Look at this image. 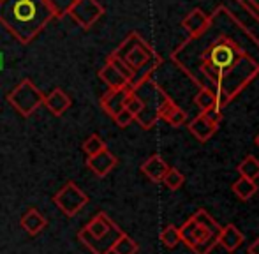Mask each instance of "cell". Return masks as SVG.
Here are the masks:
<instances>
[{"instance_id":"1","label":"cell","mask_w":259,"mask_h":254,"mask_svg":"<svg viewBox=\"0 0 259 254\" xmlns=\"http://www.w3.org/2000/svg\"><path fill=\"white\" fill-rule=\"evenodd\" d=\"M52 20L46 0H0V25L21 45H30Z\"/></svg>"},{"instance_id":"2","label":"cell","mask_w":259,"mask_h":254,"mask_svg":"<svg viewBox=\"0 0 259 254\" xmlns=\"http://www.w3.org/2000/svg\"><path fill=\"white\" fill-rule=\"evenodd\" d=\"M180 231V242H184L194 254H210L215 245H219V223L206 212L199 208L191 219L185 221Z\"/></svg>"},{"instance_id":"3","label":"cell","mask_w":259,"mask_h":254,"mask_svg":"<svg viewBox=\"0 0 259 254\" xmlns=\"http://www.w3.org/2000/svg\"><path fill=\"white\" fill-rule=\"evenodd\" d=\"M122 233H125V231L108 214L97 212L78 231V240L92 254H111L113 244Z\"/></svg>"},{"instance_id":"4","label":"cell","mask_w":259,"mask_h":254,"mask_svg":"<svg viewBox=\"0 0 259 254\" xmlns=\"http://www.w3.org/2000/svg\"><path fill=\"white\" fill-rule=\"evenodd\" d=\"M7 103L13 106V110L16 113L27 118L30 115H34L39 106H42L45 94L37 89V85L30 78H23L7 94Z\"/></svg>"},{"instance_id":"5","label":"cell","mask_w":259,"mask_h":254,"mask_svg":"<svg viewBox=\"0 0 259 254\" xmlns=\"http://www.w3.org/2000/svg\"><path fill=\"white\" fill-rule=\"evenodd\" d=\"M53 203L64 216L74 217L76 214L81 212L83 206H87L89 203V196L81 189L76 182L69 180L60 187L53 196Z\"/></svg>"},{"instance_id":"6","label":"cell","mask_w":259,"mask_h":254,"mask_svg":"<svg viewBox=\"0 0 259 254\" xmlns=\"http://www.w3.org/2000/svg\"><path fill=\"white\" fill-rule=\"evenodd\" d=\"M103 14L104 7L99 0H76L67 16H71L83 30H90Z\"/></svg>"},{"instance_id":"7","label":"cell","mask_w":259,"mask_h":254,"mask_svg":"<svg viewBox=\"0 0 259 254\" xmlns=\"http://www.w3.org/2000/svg\"><path fill=\"white\" fill-rule=\"evenodd\" d=\"M235 62H236L235 48L229 45H215L210 50V53H208V65H211L221 74L226 69H231Z\"/></svg>"},{"instance_id":"8","label":"cell","mask_w":259,"mask_h":254,"mask_svg":"<svg viewBox=\"0 0 259 254\" xmlns=\"http://www.w3.org/2000/svg\"><path fill=\"white\" fill-rule=\"evenodd\" d=\"M116 164H118V159H116V155L111 154L108 148H104V150L99 152V154L87 157V168H89L96 177H99V179L109 175V173L115 170Z\"/></svg>"},{"instance_id":"9","label":"cell","mask_w":259,"mask_h":254,"mask_svg":"<svg viewBox=\"0 0 259 254\" xmlns=\"http://www.w3.org/2000/svg\"><path fill=\"white\" fill-rule=\"evenodd\" d=\"M131 87H127V89H120V90H109L108 92L103 94V97H101V108L106 111V113L109 115V117H115L116 113H120V111L123 110V101H125L127 94H129Z\"/></svg>"},{"instance_id":"10","label":"cell","mask_w":259,"mask_h":254,"mask_svg":"<svg viewBox=\"0 0 259 254\" xmlns=\"http://www.w3.org/2000/svg\"><path fill=\"white\" fill-rule=\"evenodd\" d=\"M42 104L48 108V111L55 115V117H62L71 108L72 99L62 89H53L48 96H45V103Z\"/></svg>"},{"instance_id":"11","label":"cell","mask_w":259,"mask_h":254,"mask_svg":"<svg viewBox=\"0 0 259 254\" xmlns=\"http://www.w3.org/2000/svg\"><path fill=\"white\" fill-rule=\"evenodd\" d=\"M20 226L23 228L30 237H35V235H39L46 226H48V219H46L37 208L32 206V208H28L27 212L21 216Z\"/></svg>"},{"instance_id":"12","label":"cell","mask_w":259,"mask_h":254,"mask_svg":"<svg viewBox=\"0 0 259 254\" xmlns=\"http://www.w3.org/2000/svg\"><path fill=\"white\" fill-rule=\"evenodd\" d=\"M243 244V235L235 224H226L221 228L219 233V245L226 249L228 252H235Z\"/></svg>"},{"instance_id":"13","label":"cell","mask_w":259,"mask_h":254,"mask_svg":"<svg viewBox=\"0 0 259 254\" xmlns=\"http://www.w3.org/2000/svg\"><path fill=\"white\" fill-rule=\"evenodd\" d=\"M167 170H169L167 162L157 154L150 155V157L141 164V172H143V175L147 177V179H150L152 182H160L162 177L166 175Z\"/></svg>"},{"instance_id":"14","label":"cell","mask_w":259,"mask_h":254,"mask_svg":"<svg viewBox=\"0 0 259 254\" xmlns=\"http://www.w3.org/2000/svg\"><path fill=\"white\" fill-rule=\"evenodd\" d=\"M99 78L103 79L106 85H108L109 90H120V89H127V87H131V83L108 62H106L104 67L99 71Z\"/></svg>"},{"instance_id":"15","label":"cell","mask_w":259,"mask_h":254,"mask_svg":"<svg viewBox=\"0 0 259 254\" xmlns=\"http://www.w3.org/2000/svg\"><path fill=\"white\" fill-rule=\"evenodd\" d=\"M231 189L238 199H242V201H249V199L257 192V184L254 182V180L240 177V179L231 186Z\"/></svg>"},{"instance_id":"16","label":"cell","mask_w":259,"mask_h":254,"mask_svg":"<svg viewBox=\"0 0 259 254\" xmlns=\"http://www.w3.org/2000/svg\"><path fill=\"white\" fill-rule=\"evenodd\" d=\"M189 129H191V133L194 134L199 141H206L208 138L215 133V129H217V127H215L213 124H210V122H208L206 118L203 117V113H201L198 118H194V120L191 122Z\"/></svg>"},{"instance_id":"17","label":"cell","mask_w":259,"mask_h":254,"mask_svg":"<svg viewBox=\"0 0 259 254\" xmlns=\"http://www.w3.org/2000/svg\"><path fill=\"white\" fill-rule=\"evenodd\" d=\"M138 251H140L138 242L133 240L127 233L120 235L111 247V254H138Z\"/></svg>"},{"instance_id":"18","label":"cell","mask_w":259,"mask_h":254,"mask_svg":"<svg viewBox=\"0 0 259 254\" xmlns=\"http://www.w3.org/2000/svg\"><path fill=\"white\" fill-rule=\"evenodd\" d=\"M236 170H238L240 177H243V179L254 180V182L259 179V161L254 155H249V157L243 159Z\"/></svg>"},{"instance_id":"19","label":"cell","mask_w":259,"mask_h":254,"mask_svg":"<svg viewBox=\"0 0 259 254\" xmlns=\"http://www.w3.org/2000/svg\"><path fill=\"white\" fill-rule=\"evenodd\" d=\"M104 148H108V147H106V141L99 136V134H90V136L81 143V150L85 152L87 157L99 154V152H103Z\"/></svg>"},{"instance_id":"20","label":"cell","mask_w":259,"mask_h":254,"mask_svg":"<svg viewBox=\"0 0 259 254\" xmlns=\"http://www.w3.org/2000/svg\"><path fill=\"white\" fill-rule=\"evenodd\" d=\"M159 238H160V242H162V245H166L167 249H173L180 244V231H178V228L173 226V224H167V226L160 231Z\"/></svg>"},{"instance_id":"21","label":"cell","mask_w":259,"mask_h":254,"mask_svg":"<svg viewBox=\"0 0 259 254\" xmlns=\"http://www.w3.org/2000/svg\"><path fill=\"white\" fill-rule=\"evenodd\" d=\"M160 182H162L169 191H178L182 186H184L185 177L182 175V173L178 172L177 168H169L166 172V175L162 177V180H160Z\"/></svg>"},{"instance_id":"22","label":"cell","mask_w":259,"mask_h":254,"mask_svg":"<svg viewBox=\"0 0 259 254\" xmlns=\"http://www.w3.org/2000/svg\"><path fill=\"white\" fill-rule=\"evenodd\" d=\"M106 62H108L109 65H113V67H115L116 71H118L120 74H122L123 78H125L129 83H133V81H134V76H136V72H134L133 69H131L129 65H127L125 62H123V60L120 59L118 55H115V53H111V55L108 57V60H106Z\"/></svg>"},{"instance_id":"23","label":"cell","mask_w":259,"mask_h":254,"mask_svg":"<svg viewBox=\"0 0 259 254\" xmlns=\"http://www.w3.org/2000/svg\"><path fill=\"white\" fill-rule=\"evenodd\" d=\"M143 108H145L143 101H141L140 97H138L136 94L133 92V90H129V94H127L125 101H123V110H127L131 115H133L134 118H136L138 115H140L141 111H143Z\"/></svg>"},{"instance_id":"24","label":"cell","mask_w":259,"mask_h":254,"mask_svg":"<svg viewBox=\"0 0 259 254\" xmlns=\"http://www.w3.org/2000/svg\"><path fill=\"white\" fill-rule=\"evenodd\" d=\"M196 103H198V106L201 108L203 111L210 110V108H213V106H219L217 96L208 89H201V92L196 96Z\"/></svg>"},{"instance_id":"25","label":"cell","mask_w":259,"mask_h":254,"mask_svg":"<svg viewBox=\"0 0 259 254\" xmlns=\"http://www.w3.org/2000/svg\"><path fill=\"white\" fill-rule=\"evenodd\" d=\"M53 13V18H64L65 14H69L71 7L74 6L76 0H46Z\"/></svg>"},{"instance_id":"26","label":"cell","mask_w":259,"mask_h":254,"mask_svg":"<svg viewBox=\"0 0 259 254\" xmlns=\"http://www.w3.org/2000/svg\"><path fill=\"white\" fill-rule=\"evenodd\" d=\"M113 120H115V124H116V125L122 127V129H123V127H127V125L131 124V122L134 120V117H133V115H131L127 110H122L120 113H116L115 117H113Z\"/></svg>"},{"instance_id":"27","label":"cell","mask_w":259,"mask_h":254,"mask_svg":"<svg viewBox=\"0 0 259 254\" xmlns=\"http://www.w3.org/2000/svg\"><path fill=\"white\" fill-rule=\"evenodd\" d=\"M167 122H169L171 125H175V127H178V125H182L185 122V113L180 110V108H175L173 111H171L169 115H167V118H166Z\"/></svg>"},{"instance_id":"28","label":"cell","mask_w":259,"mask_h":254,"mask_svg":"<svg viewBox=\"0 0 259 254\" xmlns=\"http://www.w3.org/2000/svg\"><path fill=\"white\" fill-rule=\"evenodd\" d=\"M247 252H249V254H259V237L256 238V240L252 242V244L249 245V249H247Z\"/></svg>"},{"instance_id":"29","label":"cell","mask_w":259,"mask_h":254,"mask_svg":"<svg viewBox=\"0 0 259 254\" xmlns=\"http://www.w3.org/2000/svg\"><path fill=\"white\" fill-rule=\"evenodd\" d=\"M256 145L259 147V134H257V138H256Z\"/></svg>"}]
</instances>
